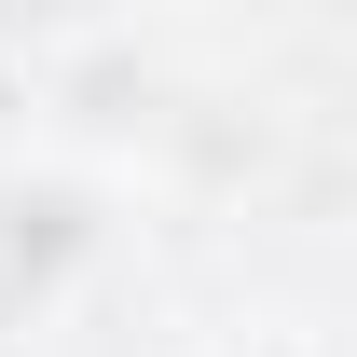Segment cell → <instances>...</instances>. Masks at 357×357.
<instances>
[{
	"label": "cell",
	"instance_id": "1",
	"mask_svg": "<svg viewBox=\"0 0 357 357\" xmlns=\"http://www.w3.org/2000/svg\"><path fill=\"white\" fill-rule=\"evenodd\" d=\"M96 178H69V165H14L0 178V330L14 316H55V289L96 261Z\"/></svg>",
	"mask_w": 357,
	"mask_h": 357
},
{
	"label": "cell",
	"instance_id": "2",
	"mask_svg": "<svg viewBox=\"0 0 357 357\" xmlns=\"http://www.w3.org/2000/svg\"><path fill=\"white\" fill-rule=\"evenodd\" d=\"M248 357H330V344H303V330H261V344H248Z\"/></svg>",
	"mask_w": 357,
	"mask_h": 357
}]
</instances>
